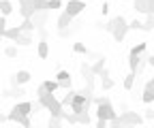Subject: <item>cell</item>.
<instances>
[{"mask_svg":"<svg viewBox=\"0 0 154 128\" xmlns=\"http://www.w3.org/2000/svg\"><path fill=\"white\" fill-rule=\"evenodd\" d=\"M105 30L111 32L113 41L122 43V41H124V36H126V32H128V22L124 19L122 15H118V17H113V19H109V22L105 24Z\"/></svg>","mask_w":154,"mask_h":128,"instance_id":"1","label":"cell"},{"mask_svg":"<svg viewBox=\"0 0 154 128\" xmlns=\"http://www.w3.org/2000/svg\"><path fill=\"white\" fill-rule=\"evenodd\" d=\"M90 92H73L71 94V100H69V109H71V113L75 115H82L88 111V107H90Z\"/></svg>","mask_w":154,"mask_h":128,"instance_id":"2","label":"cell"},{"mask_svg":"<svg viewBox=\"0 0 154 128\" xmlns=\"http://www.w3.org/2000/svg\"><path fill=\"white\" fill-rule=\"evenodd\" d=\"M94 105H96V120H105V122H111L118 118V113H116L113 105L109 103L107 96H96L94 98Z\"/></svg>","mask_w":154,"mask_h":128,"instance_id":"3","label":"cell"},{"mask_svg":"<svg viewBox=\"0 0 154 128\" xmlns=\"http://www.w3.org/2000/svg\"><path fill=\"white\" fill-rule=\"evenodd\" d=\"M38 98V107H45L47 111L51 113V118H58L60 120V115H62V105H60V100L56 98V94H43V96H36Z\"/></svg>","mask_w":154,"mask_h":128,"instance_id":"4","label":"cell"},{"mask_svg":"<svg viewBox=\"0 0 154 128\" xmlns=\"http://www.w3.org/2000/svg\"><path fill=\"white\" fill-rule=\"evenodd\" d=\"M84 9H86V2H84V0H69V2L64 4V13L71 17V19H75V17L79 15Z\"/></svg>","mask_w":154,"mask_h":128,"instance_id":"5","label":"cell"},{"mask_svg":"<svg viewBox=\"0 0 154 128\" xmlns=\"http://www.w3.org/2000/svg\"><path fill=\"white\" fill-rule=\"evenodd\" d=\"M120 122L126 124V126H131V128H135V126L143 124V118L139 113H133V111H122L120 113Z\"/></svg>","mask_w":154,"mask_h":128,"instance_id":"6","label":"cell"},{"mask_svg":"<svg viewBox=\"0 0 154 128\" xmlns=\"http://www.w3.org/2000/svg\"><path fill=\"white\" fill-rule=\"evenodd\" d=\"M19 13L24 19H30L36 13V0H19Z\"/></svg>","mask_w":154,"mask_h":128,"instance_id":"7","label":"cell"},{"mask_svg":"<svg viewBox=\"0 0 154 128\" xmlns=\"http://www.w3.org/2000/svg\"><path fill=\"white\" fill-rule=\"evenodd\" d=\"M13 111H15V113H19V115H24V118H30V115L34 113V103H30V100L17 103V105L13 107Z\"/></svg>","mask_w":154,"mask_h":128,"instance_id":"8","label":"cell"},{"mask_svg":"<svg viewBox=\"0 0 154 128\" xmlns=\"http://www.w3.org/2000/svg\"><path fill=\"white\" fill-rule=\"evenodd\" d=\"M152 9H154V0H135V11L137 13L148 15V13H152Z\"/></svg>","mask_w":154,"mask_h":128,"instance_id":"9","label":"cell"},{"mask_svg":"<svg viewBox=\"0 0 154 128\" xmlns=\"http://www.w3.org/2000/svg\"><path fill=\"white\" fill-rule=\"evenodd\" d=\"M7 120H9V122H17V124H22L24 128H30V118H24V115L15 113L13 109H11V113H7Z\"/></svg>","mask_w":154,"mask_h":128,"instance_id":"10","label":"cell"},{"mask_svg":"<svg viewBox=\"0 0 154 128\" xmlns=\"http://www.w3.org/2000/svg\"><path fill=\"white\" fill-rule=\"evenodd\" d=\"M30 73L28 70H17L15 75H13V81H15V85H24V83H28L30 81Z\"/></svg>","mask_w":154,"mask_h":128,"instance_id":"11","label":"cell"},{"mask_svg":"<svg viewBox=\"0 0 154 128\" xmlns=\"http://www.w3.org/2000/svg\"><path fill=\"white\" fill-rule=\"evenodd\" d=\"M36 53H38V58H41V60H45L49 56V43L45 39H41V41L36 43Z\"/></svg>","mask_w":154,"mask_h":128,"instance_id":"12","label":"cell"},{"mask_svg":"<svg viewBox=\"0 0 154 128\" xmlns=\"http://www.w3.org/2000/svg\"><path fill=\"white\" fill-rule=\"evenodd\" d=\"M19 36H22V30H19V26H13V28H7L5 34H2V39H9V41H17Z\"/></svg>","mask_w":154,"mask_h":128,"instance_id":"13","label":"cell"},{"mask_svg":"<svg viewBox=\"0 0 154 128\" xmlns=\"http://www.w3.org/2000/svg\"><path fill=\"white\" fill-rule=\"evenodd\" d=\"M99 77H101V88H103V90H111V88H113V79L109 77V70H107V68L101 70Z\"/></svg>","mask_w":154,"mask_h":128,"instance_id":"14","label":"cell"},{"mask_svg":"<svg viewBox=\"0 0 154 128\" xmlns=\"http://www.w3.org/2000/svg\"><path fill=\"white\" fill-rule=\"evenodd\" d=\"M71 22H73V19H71V17L62 11V13H60V17H58V30H60V32L64 34V32H66V28L71 26Z\"/></svg>","mask_w":154,"mask_h":128,"instance_id":"15","label":"cell"},{"mask_svg":"<svg viewBox=\"0 0 154 128\" xmlns=\"http://www.w3.org/2000/svg\"><path fill=\"white\" fill-rule=\"evenodd\" d=\"M41 88L45 90L47 94H54V92H58V90H60V85H58V81H56V79H47V81H43V83H41Z\"/></svg>","mask_w":154,"mask_h":128,"instance_id":"16","label":"cell"},{"mask_svg":"<svg viewBox=\"0 0 154 128\" xmlns=\"http://www.w3.org/2000/svg\"><path fill=\"white\" fill-rule=\"evenodd\" d=\"M13 11H15V9H13V2H11V0H0V15H2V17H9Z\"/></svg>","mask_w":154,"mask_h":128,"instance_id":"17","label":"cell"},{"mask_svg":"<svg viewBox=\"0 0 154 128\" xmlns=\"http://www.w3.org/2000/svg\"><path fill=\"white\" fill-rule=\"evenodd\" d=\"M141 56H128V68H131V73H135L137 75V68H139V64H141Z\"/></svg>","mask_w":154,"mask_h":128,"instance_id":"18","label":"cell"},{"mask_svg":"<svg viewBox=\"0 0 154 128\" xmlns=\"http://www.w3.org/2000/svg\"><path fill=\"white\" fill-rule=\"evenodd\" d=\"M146 49H148V43H137V45L131 47L128 56H141V53H146Z\"/></svg>","mask_w":154,"mask_h":128,"instance_id":"19","label":"cell"},{"mask_svg":"<svg viewBox=\"0 0 154 128\" xmlns=\"http://www.w3.org/2000/svg\"><path fill=\"white\" fill-rule=\"evenodd\" d=\"M103 68H105V58H101L99 62H94V64L90 66V70H92V75H94V77H99Z\"/></svg>","mask_w":154,"mask_h":128,"instance_id":"20","label":"cell"},{"mask_svg":"<svg viewBox=\"0 0 154 128\" xmlns=\"http://www.w3.org/2000/svg\"><path fill=\"white\" fill-rule=\"evenodd\" d=\"M141 100H143L146 105H150V103L154 100V88H143V96H141Z\"/></svg>","mask_w":154,"mask_h":128,"instance_id":"21","label":"cell"},{"mask_svg":"<svg viewBox=\"0 0 154 128\" xmlns=\"http://www.w3.org/2000/svg\"><path fill=\"white\" fill-rule=\"evenodd\" d=\"M135 73H128V75L124 77V81H122V85H124V90H133V85H135Z\"/></svg>","mask_w":154,"mask_h":128,"instance_id":"22","label":"cell"},{"mask_svg":"<svg viewBox=\"0 0 154 128\" xmlns=\"http://www.w3.org/2000/svg\"><path fill=\"white\" fill-rule=\"evenodd\" d=\"M19 30H22V34H32V32H34V26H32L30 19H24L22 26H19Z\"/></svg>","mask_w":154,"mask_h":128,"instance_id":"23","label":"cell"},{"mask_svg":"<svg viewBox=\"0 0 154 128\" xmlns=\"http://www.w3.org/2000/svg\"><path fill=\"white\" fill-rule=\"evenodd\" d=\"M30 43H32V34H22V36L15 41V45H22V47H28Z\"/></svg>","mask_w":154,"mask_h":128,"instance_id":"24","label":"cell"},{"mask_svg":"<svg viewBox=\"0 0 154 128\" xmlns=\"http://www.w3.org/2000/svg\"><path fill=\"white\" fill-rule=\"evenodd\" d=\"M79 68H82V75L88 79V83H92V77H94V75H92V70H90V64H86V62H84Z\"/></svg>","mask_w":154,"mask_h":128,"instance_id":"25","label":"cell"},{"mask_svg":"<svg viewBox=\"0 0 154 128\" xmlns=\"http://www.w3.org/2000/svg\"><path fill=\"white\" fill-rule=\"evenodd\" d=\"M141 24H143V26H141V30L150 32V30H152V24H154V15H152V13H148V15H146V22H141Z\"/></svg>","mask_w":154,"mask_h":128,"instance_id":"26","label":"cell"},{"mask_svg":"<svg viewBox=\"0 0 154 128\" xmlns=\"http://www.w3.org/2000/svg\"><path fill=\"white\" fill-rule=\"evenodd\" d=\"M73 51H75V53H84V56H88V53H90L84 43H73Z\"/></svg>","mask_w":154,"mask_h":128,"instance_id":"27","label":"cell"},{"mask_svg":"<svg viewBox=\"0 0 154 128\" xmlns=\"http://www.w3.org/2000/svg\"><path fill=\"white\" fill-rule=\"evenodd\" d=\"M5 56H7V58H17V45L5 47Z\"/></svg>","mask_w":154,"mask_h":128,"instance_id":"28","label":"cell"},{"mask_svg":"<svg viewBox=\"0 0 154 128\" xmlns=\"http://www.w3.org/2000/svg\"><path fill=\"white\" fill-rule=\"evenodd\" d=\"M141 19H133V22H128V30H141Z\"/></svg>","mask_w":154,"mask_h":128,"instance_id":"29","label":"cell"},{"mask_svg":"<svg viewBox=\"0 0 154 128\" xmlns=\"http://www.w3.org/2000/svg\"><path fill=\"white\" fill-rule=\"evenodd\" d=\"M5 30H7V17H2V15H0V39H2Z\"/></svg>","mask_w":154,"mask_h":128,"instance_id":"30","label":"cell"},{"mask_svg":"<svg viewBox=\"0 0 154 128\" xmlns=\"http://www.w3.org/2000/svg\"><path fill=\"white\" fill-rule=\"evenodd\" d=\"M49 128H60V120H58V118H51V120H49Z\"/></svg>","mask_w":154,"mask_h":128,"instance_id":"31","label":"cell"},{"mask_svg":"<svg viewBox=\"0 0 154 128\" xmlns=\"http://www.w3.org/2000/svg\"><path fill=\"white\" fill-rule=\"evenodd\" d=\"M143 120H154V111H152L150 107L146 109V113H143Z\"/></svg>","mask_w":154,"mask_h":128,"instance_id":"32","label":"cell"},{"mask_svg":"<svg viewBox=\"0 0 154 128\" xmlns=\"http://www.w3.org/2000/svg\"><path fill=\"white\" fill-rule=\"evenodd\" d=\"M101 13H103V17H107V13H109V2H103V7H101Z\"/></svg>","mask_w":154,"mask_h":128,"instance_id":"33","label":"cell"},{"mask_svg":"<svg viewBox=\"0 0 154 128\" xmlns=\"http://www.w3.org/2000/svg\"><path fill=\"white\" fill-rule=\"evenodd\" d=\"M109 126V122H105V120H96V128H107Z\"/></svg>","mask_w":154,"mask_h":128,"instance_id":"34","label":"cell"},{"mask_svg":"<svg viewBox=\"0 0 154 128\" xmlns=\"http://www.w3.org/2000/svg\"><path fill=\"white\" fill-rule=\"evenodd\" d=\"M146 88H154V79H148L146 81Z\"/></svg>","mask_w":154,"mask_h":128,"instance_id":"35","label":"cell"},{"mask_svg":"<svg viewBox=\"0 0 154 128\" xmlns=\"http://www.w3.org/2000/svg\"><path fill=\"white\" fill-rule=\"evenodd\" d=\"M2 122H7V113H0V124Z\"/></svg>","mask_w":154,"mask_h":128,"instance_id":"36","label":"cell"},{"mask_svg":"<svg viewBox=\"0 0 154 128\" xmlns=\"http://www.w3.org/2000/svg\"><path fill=\"white\" fill-rule=\"evenodd\" d=\"M58 2H62V0H58Z\"/></svg>","mask_w":154,"mask_h":128,"instance_id":"37","label":"cell"},{"mask_svg":"<svg viewBox=\"0 0 154 128\" xmlns=\"http://www.w3.org/2000/svg\"><path fill=\"white\" fill-rule=\"evenodd\" d=\"M0 41H2V39H0Z\"/></svg>","mask_w":154,"mask_h":128,"instance_id":"38","label":"cell"}]
</instances>
